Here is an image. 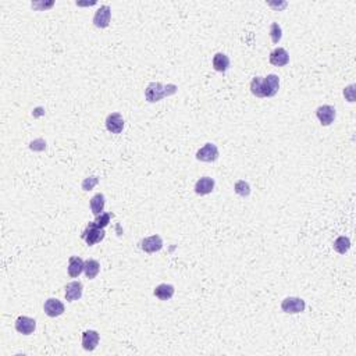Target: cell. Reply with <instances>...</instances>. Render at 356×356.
I'll return each mask as SVG.
<instances>
[{"mask_svg": "<svg viewBox=\"0 0 356 356\" xmlns=\"http://www.w3.org/2000/svg\"><path fill=\"white\" fill-rule=\"evenodd\" d=\"M98 184H99L98 175H91V177L85 178L84 181H82V189H84V191H91V189L95 188Z\"/></svg>", "mask_w": 356, "mask_h": 356, "instance_id": "obj_25", "label": "cell"}, {"mask_svg": "<svg viewBox=\"0 0 356 356\" xmlns=\"http://www.w3.org/2000/svg\"><path fill=\"white\" fill-rule=\"evenodd\" d=\"M281 309L284 313L288 314H298L302 313L306 309V303L302 298H296V296H288L281 302Z\"/></svg>", "mask_w": 356, "mask_h": 356, "instance_id": "obj_4", "label": "cell"}, {"mask_svg": "<svg viewBox=\"0 0 356 356\" xmlns=\"http://www.w3.org/2000/svg\"><path fill=\"white\" fill-rule=\"evenodd\" d=\"M270 38H272L273 43H279L283 38V29L277 22H273L270 25Z\"/></svg>", "mask_w": 356, "mask_h": 356, "instance_id": "obj_24", "label": "cell"}, {"mask_svg": "<svg viewBox=\"0 0 356 356\" xmlns=\"http://www.w3.org/2000/svg\"><path fill=\"white\" fill-rule=\"evenodd\" d=\"M89 205H91L92 213H93L95 216L102 214L103 210H105V205H106L105 195H103V194H96V195H93L92 196Z\"/></svg>", "mask_w": 356, "mask_h": 356, "instance_id": "obj_20", "label": "cell"}, {"mask_svg": "<svg viewBox=\"0 0 356 356\" xmlns=\"http://www.w3.org/2000/svg\"><path fill=\"white\" fill-rule=\"evenodd\" d=\"M99 272H100V265H99L98 260H95V259H88V260H85L84 273L85 276H86V279L88 280L96 279V276L99 274Z\"/></svg>", "mask_w": 356, "mask_h": 356, "instance_id": "obj_18", "label": "cell"}, {"mask_svg": "<svg viewBox=\"0 0 356 356\" xmlns=\"http://www.w3.org/2000/svg\"><path fill=\"white\" fill-rule=\"evenodd\" d=\"M269 60L276 67H284L289 63V55L284 48H276L274 50H272Z\"/></svg>", "mask_w": 356, "mask_h": 356, "instance_id": "obj_12", "label": "cell"}, {"mask_svg": "<svg viewBox=\"0 0 356 356\" xmlns=\"http://www.w3.org/2000/svg\"><path fill=\"white\" fill-rule=\"evenodd\" d=\"M84 263L85 262L79 256H71L69 259V267H67L69 276L72 279L79 277V274L84 272Z\"/></svg>", "mask_w": 356, "mask_h": 356, "instance_id": "obj_16", "label": "cell"}, {"mask_svg": "<svg viewBox=\"0 0 356 356\" xmlns=\"http://www.w3.org/2000/svg\"><path fill=\"white\" fill-rule=\"evenodd\" d=\"M112 20V8L107 4H103L96 10V13L93 15V24L98 28H107Z\"/></svg>", "mask_w": 356, "mask_h": 356, "instance_id": "obj_5", "label": "cell"}, {"mask_svg": "<svg viewBox=\"0 0 356 356\" xmlns=\"http://www.w3.org/2000/svg\"><path fill=\"white\" fill-rule=\"evenodd\" d=\"M106 237L105 228H98L95 225H92L91 223L86 225V228L82 231L81 238L84 239L88 246H93L95 244H98L100 241H103Z\"/></svg>", "mask_w": 356, "mask_h": 356, "instance_id": "obj_3", "label": "cell"}, {"mask_svg": "<svg viewBox=\"0 0 356 356\" xmlns=\"http://www.w3.org/2000/svg\"><path fill=\"white\" fill-rule=\"evenodd\" d=\"M112 217V213H105V212H103L102 214L96 216V218H95L93 221H91V224L92 225H95V227H98V228H105L106 225L110 223Z\"/></svg>", "mask_w": 356, "mask_h": 356, "instance_id": "obj_23", "label": "cell"}, {"mask_svg": "<svg viewBox=\"0 0 356 356\" xmlns=\"http://www.w3.org/2000/svg\"><path fill=\"white\" fill-rule=\"evenodd\" d=\"M55 4V1H49V3H43V1H32V7L36 8V10H46V8H50L52 6Z\"/></svg>", "mask_w": 356, "mask_h": 356, "instance_id": "obj_27", "label": "cell"}, {"mask_svg": "<svg viewBox=\"0 0 356 356\" xmlns=\"http://www.w3.org/2000/svg\"><path fill=\"white\" fill-rule=\"evenodd\" d=\"M316 116L320 121L321 126H330L335 119V109L330 105H323L316 109Z\"/></svg>", "mask_w": 356, "mask_h": 356, "instance_id": "obj_11", "label": "cell"}, {"mask_svg": "<svg viewBox=\"0 0 356 356\" xmlns=\"http://www.w3.org/2000/svg\"><path fill=\"white\" fill-rule=\"evenodd\" d=\"M355 85H349L348 88H345L344 89V96H347V99H348L349 102H355Z\"/></svg>", "mask_w": 356, "mask_h": 356, "instance_id": "obj_26", "label": "cell"}, {"mask_svg": "<svg viewBox=\"0 0 356 356\" xmlns=\"http://www.w3.org/2000/svg\"><path fill=\"white\" fill-rule=\"evenodd\" d=\"M216 181L212 177H202L195 184V192L198 195H209L213 192Z\"/></svg>", "mask_w": 356, "mask_h": 356, "instance_id": "obj_14", "label": "cell"}, {"mask_svg": "<svg viewBox=\"0 0 356 356\" xmlns=\"http://www.w3.org/2000/svg\"><path fill=\"white\" fill-rule=\"evenodd\" d=\"M15 330L24 335H31L36 330V320L28 316H18L15 320Z\"/></svg>", "mask_w": 356, "mask_h": 356, "instance_id": "obj_7", "label": "cell"}, {"mask_svg": "<svg viewBox=\"0 0 356 356\" xmlns=\"http://www.w3.org/2000/svg\"><path fill=\"white\" fill-rule=\"evenodd\" d=\"M178 91V86L175 84L163 85L160 82H150L145 89V98L149 103H156L161 99L173 96Z\"/></svg>", "mask_w": 356, "mask_h": 356, "instance_id": "obj_2", "label": "cell"}, {"mask_svg": "<svg viewBox=\"0 0 356 356\" xmlns=\"http://www.w3.org/2000/svg\"><path fill=\"white\" fill-rule=\"evenodd\" d=\"M333 246H334V249L340 255H345L351 249V239L348 237H345V235H341V237H338L335 239Z\"/></svg>", "mask_w": 356, "mask_h": 356, "instance_id": "obj_21", "label": "cell"}, {"mask_svg": "<svg viewBox=\"0 0 356 356\" xmlns=\"http://www.w3.org/2000/svg\"><path fill=\"white\" fill-rule=\"evenodd\" d=\"M234 191H235V194L239 196H249L251 195V187H249V184L244 180H239V181L235 182V185H234Z\"/></svg>", "mask_w": 356, "mask_h": 356, "instance_id": "obj_22", "label": "cell"}, {"mask_svg": "<svg viewBox=\"0 0 356 356\" xmlns=\"http://www.w3.org/2000/svg\"><path fill=\"white\" fill-rule=\"evenodd\" d=\"M175 292V288L171 284H160L154 288L153 295L160 300H168L173 298Z\"/></svg>", "mask_w": 356, "mask_h": 356, "instance_id": "obj_17", "label": "cell"}, {"mask_svg": "<svg viewBox=\"0 0 356 356\" xmlns=\"http://www.w3.org/2000/svg\"><path fill=\"white\" fill-rule=\"evenodd\" d=\"M230 67V57L224 53H216L213 56V69L218 72H224Z\"/></svg>", "mask_w": 356, "mask_h": 356, "instance_id": "obj_19", "label": "cell"}, {"mask_svg": "<svg viewBox=\"0 0 356 356\" xmlns=\"http://www.w3.org/2000/svg\"><path fill=\"white\" fill-rule=\"evenodd\" d=\"M43 310L49 317H57V316H62L64 313L66 307H64V303L62 300H59L57 298H49V299L45 300Z\"/></svg>", "mask_w": 356, "mask_h": 356, "instance_id": "obj_10", "label": "cell"}, {"mask_svg": "<svg viewBox=\"0 0 356 356\" xmlns=\"http://www.w3.org/2000/svg\"><path fill=\"white\" fill-rule=\"evenodd\" d=\"M82 291H84V285L81 281H71L66 285V299L69 302L79 299L82 296Z\"/></svg>", "mask_w": 356, "mask_h": 356, "instance_id": "obj_13", "label": "cell"}, {"mask_svg": "<svg viewBox=\"0 0 356 356\" xmlns=\"http://www.w3.org/2000/svg\"><path fill=\"white\" fill-rule=\"evenodd\" d=\"M196 159L201 161H206V163H212V161H216L218 159V147L208 142L203 147H201L198 152H196Z\"/></svg>", "mask_w": 356, "mask_h": 356, "instance_id": "obj_6", "label": "cell"}, {"mask_svg": "<svg viewBox=\"0 0 356 356\" xmlns=\"http://www.w3.org/2000/svg\"><path fill=\"white\" fill-rule=\"evenodd\" d=\"M280 89V78L276 74L255 77L251 81V92L256 98H273Z\"/></svg>", "mask_w": 356, "mask_h": 356, "instance_id": "obj_1", "label": "cell"}, {"mask_svg": "<svg viewBox=\"0 0 356 356\" xmlns=\"http://www.w3.org/2000/svg\"><path fill=\"white\" fill-rule=\"evenodd\" d=\"M124 119L120 113H112L106 117V128L112 134H121L124 130Z\"/></svg>", "mask_w": 356, "mask_h": 356, "instance_id": "obj_9", "label": "cell"}, {"mask_svg": "<svg viewBox=\"0 0 356 356\" xmlns=\"http://www.w3.org/2000/svg\"><path fill=\"white\" fill-rule=\"evenodd\" d=\"M163 248V239L160 235L154 234L150 237L143 238L141 241V249L146 253H154V252H159Z\"/></svg>", "mask_w": 356, "mask_h": 356, "instance_id": "obj_8", "label": "cell"}, {"mask_svg": "<svg viewBox=\"0 0 356 356\" xmlns=\"http://www.w3.org/2000/svg\"><path fill=\"white\" fill-rule=\"evenodd\" d=\"M99 340H100V337H99L98 331H95V330L85 331L84 334H82V348L85 351H89V352L95 351L96 347H98Z\"/></svg>", "mask_w": 356, "mask_h": 356, "instance_id": "obj_15", "label": "cell"}]
</instances>
